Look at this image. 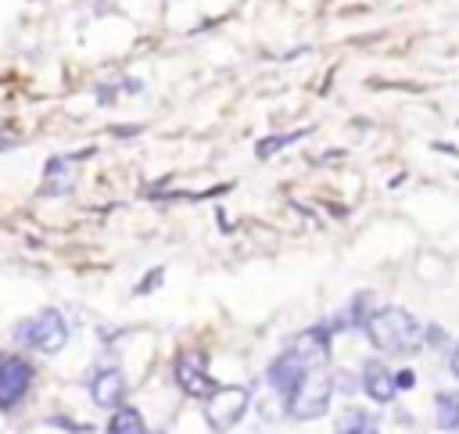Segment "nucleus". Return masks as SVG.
Wrapping results in <instances>:
<instances>
[{
  "instance_id": "obj_1",
  "label": "nucleus",
  "mask_w": 459,
  "mask_h": 434,
  "mask_svg": "<svg viewBox=\"0 0 459 434\" xmlns=\"http://www.w3.org/2000/svg\"><path fill=\"white\" fill-rule=\"evenodd\" d=\"M366 337L373 348L387 352V355H405V352H416L420 341H423V326L416 323V316H409L405 308L398 305H387V308H377L373 316H366Z\"/></svg>"
},
{
  "instance_id": "obj_2",
  "label": "nucleus",
  "mask_w": 459,
  "mask_h": 434,
  "mask_svg": "<svg viewBox=\"0 0 459 434\" xmlns=\"http://www.w3.org/2000/svg\"><path fill=\"white\" fill-rule=\"evenodd\" d=\"M330 398H333V377L323 369H308L301 384L287 395V412L294 420H319L330 409Z\"/></svg>"
},
{
  "instance_id": "obj_3",
  "label": "nucleus",
  "mask_w": 459,
  "mask_h": 434,
  "mask_svg": "<svg viewBox=\"0 0 459 434\" xmlns=\"http://www.w3.org/2000/svg\"><path fill=\"white\" fill-rule=\"evenodd\" d=\"M247 405H251V391L240 387V384H226V387H215L204 398V420L215 434H222V430H233L240 423Z\"/></svg>"
},
{
  "instance_id": "obj_4",
  "label": "nucleus",
  "mask_w": 459,
  "mask_h": 434,
  "mask_svg": "<svg viewBox=\"0 0 459 434\" xmlns=\"http://www.w3.org/2000/svg\"><path fill=\"white\" fill-rule=\"evenodd\" d=\"M18 337H22L29 348L43 352V355H57V352L68 344V323H65V316H61L57 308H43V312H36L29 323H22Z\"/></svg>"
},
{
  "instance_id": "obj_5",
  "label": "nucleus",
  "mask_w": 459,
  "mask_h": 434,
  "mask_svg": "<svg viewBox=\"0 0 459 434\" xmlns=\"http://www.w3.org/2000/svg\"><path fill=\"white\" fill-rule=\"evenodd\" d=\"M32 384V366L18 355L0 359V409H14Z\"/></svg>"
},
{
  "instance_id": "obj_6",
  "label": "nucleus",
  "mask_w": 459,
  "mask_h": 434,
  "mask_svg": "<svg viewBox=\"0 0 459 434\" xmlns=\"http://www.w3.org/2000/svg\"><path fill=\"white\" fill-rule=\"evenodd\" d=\"M176 380L179 387L190 395V398H208L215 387H212V377L204 369V355L201 352H183L176 359Z\"/></svg>"
},
{
  "instance_id": "obj_7",
  "label": "nucleus",
  "mask_w": 459,
  "mask_h": 434,
  "mask_svg": "<svg viewBox=\"0 0 459 434\" xmlns=\"http://www.w3.org/2000/svg\"><path fill=\"white\" fill-rule=\"evenodd\" d=\"M287 352H294V355H298V362H301L305 369H323V362H326V355H330L326 326L301 330V334L290 341V348H287Z\"/></svg>"
},
{
  "instance_id": "obj_8",
  "label": "nucleus",
  "mask_w": 459,
  "mask_h": 434,
  "mask_svg": "<svg viewBox=\"0 0 459 434\" xmlns=\"http://www.w3.org/2000/svg\"><path fill=\"white\" fill-rule=\"evenodd\" d=\"M362 391H366L373 402H384V405L398 395V384H394V373L387 369V362L369 359V362L362 366Z\"/></svg>"
},
{
  "instance_id": "obj_9",
  "label": "nucleus",
  "mask_w": 459,
  "mask_h": 434,
  "mask_svg": "<svg viewBox=\"0 0 459 434\" xmlns=\"http://www.w3.org/2000/svg\"><path fill=\"white\" fill-rule=\"evenodd\" d=\"M305 373H308V369L298 362V355H294V352H283V355H276V359H273V366H269V384L287 398V395L301 384V377H305Z\"/></svg>"
},
{
  "instance_id": "obj_10",
  "label": "nucleus",
  "mask_w": 459,
  "mask_h": 434,
  "mask_svg": "<svg viewBox=\"0 0 459 434\" xmlns=\"http://www.w3.org/2000/svg\"><path fill=\"white\" fill-rule=\"evenodd\" d=\"M126 395V377L118 369H100L93 380H90V398L100 405V409H118Z\"/></svg>"
},
{
  "instance_id": "obj_11",
  "label": "nucleus",
  "mask_w": 459,
  "mask_h": 434,
  "mask_svg": "<svg viewBox=\"0 0 459 434\" xmlns=\"http://www.w3.org/2000/svg\"><path fill=\"white\" fill-rule=\"evenodd\" d=\"M108 434H147L140 409H133V405H118V409L111 412V420H108Z\"/></svg>"
},
{
  "instance_id": "obj_12",
  "label": "nucleus",
  "mask_w": 459,
  "mask_h": 434,
  "mask_svg": "<svg viewBox=\"0 0 459 434\" xmlns=\"http://www.w3.org/2000/svg\"><path fill=\"white\" fill-rule=\"evenodd\" d=\"M434 416H437V427L441 430H459V395L455 391H441L434 398Z\"/></svg>"
},
{
  "instance_id": "obj_13",
  "label": "nucleus",
  "mask_w": 459,
  "mask_h": 434,
  "mask_svg": "<svg viewBox=\"0 0 459 434\" xmlns=\"http://www.w3.org/2000/svg\"><path fill=\"white\" fill-rule=\"evenodd\" d=\"M337 434H380V427H377V420H373L369 412L348 409V412H341V420H337Z\"/></svg>"
},
{
  "instance_id": "obj_14",
  "label": "nucleus",
  "mask_w": 459,
  "mask_h": 434,
  "mask_svg": "<svg viewBox=\"0 0 459 434\" xmlns=\"http://www.w3.org/2000/svg\"><path fill=\"white\" fill-rule=\"evenodd\" d=\"M394 384H398V391L412 387V369H398V373H394Z\"/></svg>"
},
{
  "instance_id": "obj_15",
  "label": "nucleus",
  "mask_w": 459,
  "mask_h": 434,
  "mask_svg": "<svg viewBox=\"0 0 459 434\" xmlns=\"http://www.w3.org/2000/svg\"><path fill=\"white\" fill-rule=\"evenodd\" d=\"M448 366H452V373H455V377H459V344H455V348H452V359H448Z\"/></svg>"
}]
</instances>
